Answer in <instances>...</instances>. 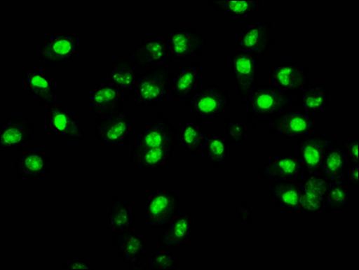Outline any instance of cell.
<instances>
[{
  "instance_id": "ffe728a7",
  "label": "cell",
  "mask_w": 359,
  "mask_h": 270,
  "mask_svg": "<svg viewBox=\"0 0 359 270\" xmlns=\"http://www.w3.org/2000/svg\"><path fill=\"white\" fill-rule=\"evenodd\" d=\"M50 113V132L65 139L83 141L85 133L81 127L80 118L72 109L56 103L48 109Z\"/></svg>"
},
{
  "instance_id": "7402d4cb",
  "label": "cell",
  "mask_w": 359,
  "mask_h": 270,
  "mask_svg": "<svg viewBox=\"0 0 359 270\" xmlns=\"http://www.w3.org/2000/svg\"><path fill=\"white\" fill-rule=\"evenodd\" d=\"M15 173L23 180H39L49 173L51 159L41 150H22L14 162Z\"/></svg>"
},
{
  "instance_id": "f546056e",
  "label": "cell",
  "mask_w": 359,
  "mask_h": 270,
  "mask_svg": "<svg viewBox=\"0 0 359 270\" xmlns=\"http://www.w3.org/2000/svg\"><path fill=\"white\" fill-rule=\"evenodd\" d=\"M208 134L199 122H181V148L187 153H200L205 146Z\"/></svg>"
},
{
  "instance_id": "ac0fdd59",
  "label": "cell",
  "mask_w": 359,
  "mask_h": 270,
  "mask_svg": "<svg viewBox=\"0 0 359 270\" xmlns=\"http://www.w3.org/2000/svg\"><path fill=\"white\" fill-rule=\"evenodd\" d=\"M195 226L194 213L187 211L180 215L171 222L161 229L158 245L166 250H179L187 244L193 234Z\"/></svg>"
},
{
  "instance_id": "6da1fadb",
  "label": "cell",
  "mask_w": 359,
  "mask_h": 270,
  "mask_svg": "<svg viewBox=\"0 0 359 270\" xmlns=\"http://www.w3.org/2000/svg\"><path fill=\"white\" fill-rule=\"evenodd\" d=\"M172 71L165 66L144 71L137 78L130 101L137 108H156L171 92Z\"/></svg>"
},
{
  "instance_id": "5b68a950",
  "label": "cell",
  "mask_w": 359,
  "mask_h": 270,
  "mask_svg": "<svg viewBox=\"0 0 359 270\" xmlns=\"http://www.w3.org/2000/svg\"><path fill=\"white\" fill-rule=\"evenodd\" d=\"M80 43L78 34L60 31L43 38L36 56L46 65H67L80 55Z\"/></svg>"
},
{
  "instance_id": "e575fe53",
  "label": "cell",
  "mask_w": 359,
  "mask_h": 270,
  "mask_svg": "<svg viewBox=\"0 0 359 270\" xmlns=\"http://www.w3.org/2000/svg\"><path fill=\"white\" fill-rule=\"evenodd\" d=\"M254 119L248 115L247 121L229 120L225 122L224 131L226 139L231 145L245 142L248 132L255 128Z\"/></svg>"
},
{
  "instance_id": "ab89813d",
  "label": "cell",
  "mask_w": 359,
  "mask_h": 270,
  "mask_svg": "<svg viewBox=\"0 0 359 270\" xmlns=\"http://www.w3.org/2000/svg\"><path fill=\"white\" fill-rule=\"evenodd\" d=\"M64 268L67 270L93 269V267L86 260H69L65 263Z\"/></svg>"
},
{
  "instance_id": "f1b7e54d",
  "label": "cell",
  "mask_w": 359,
  "mask_h": 270,
  "mask_svg": "<svg viewBox=\"0 0 359 270\" xmlns=\"http://www.w3.org/2000/svg\"><path fill=\"white\" fill-rule=\"evenodd\" d=\"M132 226L133 213L131 211L130 203L118 197H113L108 211L107 231L119 234L131 230Z\"/></svg>"
},
{
  "instance_id": "7a4b0ae2",
  "label": "cell",
  "mask_w": 359,
  "mask_h": 270,
  "mask_svg": "<svg viewBox=\"0 0 359 270\" xmlns=\"http://www.w3.org/2000/svg\"><path fill=\"white\" fill-rule=\"evenodd\" d=\"M294 97L285 90L273 85L257 86L245 99L248 116L259 118L260 125H267L286 109L294 105Z\"/></svg>"
},
{
  "instance_id": "f35d334b",
  "label": "cell",
  "mask_w": 359,
  "mask_h": 270,
  "mask_svg": "<svg viewBox=\"0 0 359 270\" xmlns=\"http://www.w3.org/2000/svg\"><path fill=\"white\" fill-rule=\"evenodd\" d=\"M346 183L349 188L358 187L359 184V167L358 165H348L345 174Z\"/></svg>"
},
{
  "instance_id": "83f0119b",
  "label": "cell",
  "mask_w": 359,
  "mask_h": 270,
  "mask_svg": "<svg viewBox=\"0 0 359 270\" xmlns=\"http://www.w3.org/2000/svg\"><path fill=\"white\" fill-rule=\"evenodd\" d=\"M327 90L323 84L309 85L298 94L296 105L311 116H320L325 113L327 105Z\"/></svg>"
},
{
  "instance_id": "d6986e66",
  "label": "cell",
  "mask_w": 359,
  "mask_h": 270,
  "mask_svg": "<svg viewBox=\"0 0 359 270\" xmlns=\"http://www.w3.org/2000/svg\"><path fill=\"white\" fill-rule=\"evenodd\" d=\"M273 86L289 94H298L310 85L308 71L302 65L283 64L273 66L269 72Z\"/></svg>"
},
{
  "instance_id": "e0dca14e",
  "label": "cell",
  "mask_w": 359,
  "mask_h": 270,
  "mask_svg": "<svg viewBox=\"0 0 359 270\" xmlns=\"http://www.w3.org/2000/svg\"><path fill=\"white\" fill-rule=\"evenodd\" d=\"M348 166V156L342 144L337 142L335 138L325 137L323 161L316 175L327 182L344 180Z\"/></svg>"
},
{
  "instance_id": "3957f363",
  "label": "cell",
  "mask_w": 359,
  "mask_h": 270,
  "mask_svg": "<svg viewBox=\"0 0 359 270\" xmlns=\"http://www.w3.org/2000/svg\"><path fill=\"white\" fill-rule=\"evenodd\" d=\"M144 218L151 230H161L181 215L182 200L172 188L156 187L144 197Z\"/></svg>"
},
{
  "instance_id": "7c38bea8",
  "label": "cell",
  "mask_w": 359,
  "mask_h": 270,
  "mask_svg": "<svg viewBox=\"0 0 359 270\" xmlns=\"http://www.w3.org/2000/svg\"><path fill=\"white\" fill-rule=\"evenodd\" d=\"M36 136L32 122L24 115H9L0 129V149L21 152Z\"/></svg>"
},
{
  "instance_id": "74e56055",
  "label": "cell",
  "mask_w": 359,
  "mask_h": 270,
  "mask_svg": "<svg viewBox=\"0 0 359 270\" xmlns=\"http://www.w3.org/2000/svg\"><path fill=\"white\" fill-rule=\"evenodd\" d=\"M237 216L242 224H251L253 222V206L248 202L239 203L235 207Z\"/></svg>"
},
{
  "instance_id": "484cf974",
  "label": "cell",
  "mask_w": 359,
  "mask_h": 270,
  "mask_svg": "<svg viewBox=\"0 0 359 270\" xmlns=\"http://www.w3.org/2000/svg\"><path fill=\"white\" fill-rule=\"evenodd\" d=\"M115 246L129 268L140 262L147 251L146 240L137 231L128 230L116 234Z\"/></svg>"
},
{
  "instance_id": "4316f807",
  "label": "cell",
  "mask_w": 359,
  "mask_h": 270,
  "mask_svg": "<svg viewBox=\"0 0 359 270\" xmlns=\"http://www.w3.org/2000/svg\"><path fill=\"white\" fill-rule=\"evenodd\" d=\"M172 155L173 150H152L133 146L130 162L137 171L154 173L165 167Z\"/></svg>"
},
{
  "instance_id": "d6a6232c",
  "label": "cell",
  "mask_w": 359,
  "mask_h": 270,
  "mask_svg": "<svg viewBox=\"0 0 359 270\" xmlns=\"http://www.w3.org/2000/svg\"><path fill=\"white\" fill-rule=\"evenodd\" d=\"M351 202V190L345 180L329 182L325 200V210L330 213H339Z\"/></svg>"
},
{
  "instance_id": "4dcf8cb0",
  "label": "cell",
  "mask_w": 359,
  "mask_h": 270,
  "mask_svg": "<svg viewBox=\"0 0 359 270\" xmlns=\"http://www.w3.org/2000/svg\"><path fill=\"white\" fill-rule=\"evenodd\" d=\"M271 197L282 208L289 209L295 213L300 197L298 180L273 181L271 186Z\"/></svg>"
},
{
  "instance_id": "d590c367",
  "label": "cell",
  "mask_w": 359,
  "mask_h": 270,
  "mask_svg": "<svg viewBox=\"0 0 359 270\" xmlns=\"http://www.w3.org/2000/svg\"><path fill=\"white\" fill-rule=\"evenodd\" d=\"M149 269H175L177 268V257L172 251L156 250L151 257Z\"/></svg>"
},
{
  "instance_id": "603a6c76",
  "label": "cell",
  "mask_w": 359,
  "mask_h": 270,
  "mask_svg": "<svg viewBox=\"0 0 359 270\" xmlns=\"http://www.w3.org/2000/svg\"><path fill=\"white\" fill-rule=\"evenodd\" d=\"M138 68L131 61L129 55L119 52L112 64L108 68V78L110 83L118 87L126 95V99L130 100L135 83H137Z\"/></svg>"
},
{
  "instance_id": "30bf717a",
  "label": "cell",
  "mask_w": 359,
  "mask_h": 270,
  "mask_svg": "<svg viewBox=\"0 0 359 270\" xmlns=\"http://www.w3.org/2000/svg\"><path fill=\"white\" fill-rule=\"evenodd\" d=\"M300 197L296 212L304 216H321L326 213L327 182L319 175L302 176L298 180Z\"/></svg>"
},
{
  "instance_id": "277c9868",
  "label": "cell",
  "mask_w": 359,
  "mask_h": 270,
  "mask_svg": "<svg viewBox=\"0 0 359 270\" xmlns=\"http://www.w3.org/2000/svg\"><path fill=\"white\" fill-rule=\"evenodd\" d=\"M231 108V99L224 87L203 85L187 102V109L198 120L224 115Z\"/></svg>"
},
{
  "instance_id": "ba28073f",
  "label": "cell",
  "mask_w": 359,
  "mask_h": 270,
  "mask_svg": "<svg viewBox=\"0 0 359 270\" xmlns=\"http://www.w3.org/2000/svg\"><path fill=\"white\" fill-rule=\"evenodd\" d=\"M177 133L171 122L162 113L149 120L137 133L135 147L152 150H175L177 147Z\"/></svg>"
},
{
  "instance_id": "5bb4252c",
  "label": "cell",
  "mask_w": 359,
  "mask_h": 270,
  "mask_svg": "<svg viewBox=\"0 0 359 270\" xmlns=\"http://www.w3.org/2000/svg\"><path fill=\"white\" fill-rule=\"evenodd\" d=\"M238 50L258 58H266L272 40V24L269 21L257 22L238 31Z\"/></svg>"
},
{
  "instance_id": "52a82bcc",
  "label": "cell",
  "mask_w": 359,
  "mask_h": 270,
  "mask_svg": "<svg viewBox=\"0 0 359 270\" xmlns=\"http://www.w3.org/2000/svg\"><path fill=\"white\" fill-rule=\"evenodd\" d=\"M231 80L242 105L260 78V58L236 50L231 55Z\"/></svg>"
},
{
  "instance_id": "836d02e7",
  "label": "cell",
  "mask_w": 359,
  "mask_h": 270,
  "mask_svg": "<svg viewBox=\"0 0 359 270\" xmlns=\"http://www.w3.org/2000/svg\"><path fill=\"white\" fill-rule=\"evenodd\" d=\"M210 6L220 13L229 15L231 20L238 17H250V15L259 14L262 8L261 1L257 0L210 1Z\"/></svg>"
},
{
  "instance_id": "44dd1931",
  "label": "cell",
  "mask_w": 359,
  "mask_h": 270,
  "mask_svg": "<svg viewBox=\"0 0 359 270\" xmlns=\"http://www.w3.org/2000/svg\"><path fill=\"white\" fill-rule=\"evenodd\" d=\"M201 86V69L198 62L181 66L172 76L171 92L176 101L187 103Z\"/></svg>"
},
{
  "instance_id": "1f68e13d",
  "label": "cell",
  "mask_w": 359,
  "mask_h": 270,
  "mask_svg": "<svg viewBox=\"0 0 359 270\" xmlns=\"http://www.w3.org/2000/svg\"><path fill=\"white\" fill-rule=\"evenodd\" d=\"M231 144L219 134H208L203 156L210 166H222L231 158Z\"/></svg>"
},
{
  "instance_id": "2e32d148",
  "label": "cell",
  "mask_w": 359,
  "mask_h": 270,
  "mask_svg": "<svg viewBox=\"0 0 359 270\" xmlns=\"http://www.w3.org/2000/svg\"><path fill=\"white\" fill-rule=\"evenodd\" d=\"M261 177L267 180H294L302 177V169L297 152L277 153L259 169Z\"/></svg>"
},
{
  "instance_id": "8d00e7d4",
  "label": "cell",
  "mask_w": 359,
  "mask_h": 270,
  "mask_svg": "<svg viewBox=\"0 0 359 270\" xmlns=\"http://www.w3.org/2000/svg\"><path fill=\"white\" fill-rule=\"evenodd\" d=\"M340 143L342 144L348 156V165H358V137L348 136L341 138Z\"/></svg>"
},
{
  "instance_id": "9c48e42d",
  "label": "cell",
  "mask_w": 359,
  "mask_h": 270,
  "mask_svg": "<svg viewBox=\"0 0 359 270\" xmlns=\"http://www.w3.org/2000/svg\"><path fill=\"white\" fill-rule=\"evenodd\" d=\"M167 56L171 61H187L205 51L208 40L191 28L170 29L166 32Z\"/></svg>"
},
{
  "instance_id": "d4e9b609",
  "label": "cell",
  "mask_w": 359,
  "mask_h": 270,
  "mask_svg": "<svg viewBox=\"0 0 359 270\" xmlns=\"http://www.w3.org/2000/svg\"><path fill=\"white\" fill-rule=\"evenodd\" d=\"M22 78L28 94L36 97L47 110L58 103V96L53 89V83L49 72L27 69L24 71Z\"/></svg>"
},
{
  "instance_id": "cb8c5ba5",
  "label": "cell",
  "mask_w": 359,
  "mask_h": 270,
  "mask_svg": "<svg viewBox=\"0 0 359 270\" xmlns=\"http://www.w3.org/2000/svg\"><path fill=\"white\" fill-rule=\"evenodd\" d=\"M325 136L311 134L299 138L296 143L297 155L300 159L302 176L316 174L323 161Z\"/></svg>"
},
{
  "instance_id": "9a60e30c",
  "label": "cell",
  "mask_w": 359,
  "mask_h": 270,
  "mask_svg": "<svg viewBox=\"0 0 359 270\" xmlns=\"http://www.w3.org/2000/svg\"><path fill=\"white\" fill-rule=\"evenodd\" d=\"M129 57L141 70L165 66L167 59V38L163 36H147L143 42L135 46Z\"/></svg>"
},
{
  "instance_id": "8992f818",
  "label": "cell",
  "mask_w": 359,
  "mask_h": 270,
  "mask_svg": "<svg viewBox=\"0 0 359 270\" xmlns=\"http://www.w3.org/2000/svg\"><path fill=\"white\" fill-rule=\"evenodd\" d=\"M271 133L285 139L301 138L313 134L318 129V120L292 105L281 114L276 115L266 125Z\"/></svg>"
},
{
  "instance_id": "8fae6325",
  "label": "cell",
  "mask_w": 359,
  "mask_h": 270,
  "mask_svg": "<svg viewBox=\"0 0 359 270\" xmlns=\"http://www.w3.org/2000/svg\"><path fill=\"white\" fill-rule=\"evenodd\" d=\"M93 134L102 144H127L131 137V116L124 108L102 116L94 124Z\"/></svg>"
},
{
  "instance_id": "4fadbf2b",
  "label": "cell",
  "mask_w": 359,
  "mask_h": 270,
  "mask_svg": "<svg viewBox=\"0 0 359 270\" xmlns=\"http://www.w3.org/2000/svg\"><path fill=\"white\" fill-rule=\"evenodd\" d=\"M126 95L109 80L97 85L87 97V108L95 118L113 114L123 108Z\"/></svg>"
}]
</instances>
